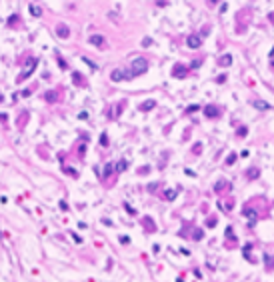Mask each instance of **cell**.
<instances>
[{
	"label": "cell",
	"mask_w": 274,
	"mask_h": 282,
	"mask_svg": "<svg viewBox=\"0 0 274 282\" xmlns=\"http://www.w3.org/2000/svg\"><path fill=\"white\" fill-rule=\"evenodd\" d=\"M146 70H148L146 58H134L132 64H130V72H132V76H140V74H144Z\"/></svg>",
	"instance_id": "cell-1"
},
{
	"label": "cell",
	"mask_w": 274,
	"mask_h": 282,
	"mask_svg": "<svg viewBox=\"0 0 274 282\" xmlns=\"http://www.w3.org/2000/svg\"><path fill=\"white\" fill-rule=\"evenodd\" d=\"M204 114H206V118H218V116H220V108L214 106V104H208V106L204 108Z\"/></svg>",
	"instance_id": "cell-2"
},
{
	"label": "cell",
	"mask_w": 274,
	"mask_h": 282,
	"mask_svg": "<svg viewBox=\"0 0 274 282\" xmlns=\"http://www.w3.org/2000/svg\"><path fill=\"white\" fill-rule=\"evenodd\" d=\"M186 72H188V68L182 66V64H176V66L172 68V76H174V78H184Z\"/></svg>",
	"instance_id": "cell-3"
},
{
	"label": "cell",
	"mask_w": 274,
	"mask_h": 282,
	"mask_svg": "<svg viewBox=\"0 0 274 282\" xmlns=\"http://www.w3.org/2000/svg\"><path fill=\"white\" fill-rule=\"evenodd\" d=\"M186 44H188V46H190V48H200L202 40H200V36H196V34H192V36H188Z\"/></svg>",
	"instance_id": "cell-4"
},
{
	"label": "cell",
	"mask_w": 274,
	"mask_h": 282,
	"mask_svg": "<svg viewBox=\"0 0 274 282\" xmlns=\"http://www.w3.org/2000/svg\"><path fill=\"white\" fill-rule=\"evenodd\" d=\"M110 78H112V82H120V80H124V78H128V74L124 72V70H114V72L110 74Z\"/></svg>",
	"instance_id": "cell-5"
},
{
	"label": "cell",
	"mask_w": 274,
	"mask_h": 282,
	"mask_svg": "<svg viewBox=\"0 0 274 282\" xmlns=\"http://www.w3.org/2000/svg\"><path fill=\"white\" fill-rule=\"evenodd\" d=\"M90 44H94V46H104V36H100V34L90 36Z\"/></svg>",
	"instance_id": "cell-6"
},
{
	"label": "cell",
	"mask_w": 274,
	"mask_h": 282,
	"mask_svg": "<svg viewBox=\"0 0 274 282\" xmlns=\"http://www.w3.org/2000/svg\"><path fill=\"white\" fill-rule=\"evenodd\" d=\"M218 64H220V66H230V64H232V58H230V54H224L222 58H218Z\"/></svg>",
	"instance_id": "cell-7"
},
{
	"label": "cell",
	"mask_w": 274,
	"mask_h": 282,
	"mask_svg": "<svg viewBox=\"0 0 274 282\" xmlns=\"http://www.w3.org/2000/svg\"><path fill=\"white\" fill-rule=\"evenodd\" d=\"M56 32H58V36H60V38H68L70 30H68V26H58V28H56Z\"/></svg>",
	"instance_id": "cell-8"
},
{
	"label": "cell",
	"mask_w": 274,
	"mask_h": 282,
	"mask_svg": "<svg viewBox=\"0 0 274 282\" xmlns=\"http://www.w3.org/2000/svg\"><path fill=\"white\" fill-rule=\"evenodd\" d=\"M154 106H156V102L154 100H146V102H142L140 104V110H152Z\"/></svg>",
	"instance_id": "cell-9"
},
{
	"label": "cell",
	"mask_w": 274,
	"mask_h": 282,
	"mask_svg": "<svg viewBox=\"0 0 274 282\" xmlns=\"http://www.w3.org/2000/svg\"><path fill=\"white\" fill-rule=\"evenodd\" d=\"M258 176H260V170H258V168H250V170H248V178H250V180H254V178H258Z\"/></svg>",
	"instance_id": "cell-10"
},
{
	"label": "cell",
	"mask_w": 274,
	"mask_h": 282,
	"mask_svg": "<svg viewBox=\"0 0 274 282\" xmlns=\"http://www.w3.org/2000/svg\"><path fill=\"white\" fill-rule=\"evenodd\" d=\"M264 260H266V268L270 270V268H274V258L270 254H264Z\"/></svg>",
	"instance_id": "cell-11"
},
{
	"label": "cell",
	"mask_w": 274,
	"mask_h": 282,
	"mask_svg": "<svg viewBox=\"0 0 274 282\" xmlns=\"http://www.w3.org/2000/svg\"><path fill=\"white\" fill-rule=\"evenodd\" d=\"M254 106H256V108H260V110H268V108H270L264 100H256V102H254Z\"/></svg>",
	"instance_id": "cell-12"
},
{
	"label": "cell",
	"mask_w": 274,
	"mask_h": 282,
	"mask_svg": "<svg viewBox=\"0 0 274 282\" xmlns=\"http://www.w3.org/2000/svg\"><path fill=\"white\" fill-rule=\"evenodd\" d=\"M164 198H166V200L176 198V190H164Z\"/></svg>",
	"instance_id": "cell-13"
},
{
	"label": "cell",
	"mask_w": 274,
	"mask_h": 282,
	"mask_svg": "<svg viewBox=\"0 0 274 282\" xmlns=\"http://www.w3.org/2000/svg\"><path fill=\"white\" fill-rule=\"evenodd\" d=\"M30 14H34V16H40L42 14V10H40V6H36V4H30Z\"/></svg>",
	"instance_id": "cell-14"
},
{
	"label": "cell",
	"mask_w": 274,
	"mask_h": 282,
	"mask_svg": "<svg viewBox=\"0 0 274 282\" xmlns=\"http://www.w3.org/2000/svg\"><path fill=\"white\" fill-rule=\"evenodd\" d=\"M126 166H128V162L124 160V158H122V160L118 162V164H116V170H120V172H122V170H126Z\"/></svg>",
	"instance_id": "cell-15"
},
{
	"label": "cell",
	"mask_w": 274,
	"mask_h": 282,
	"mask_svg": "<svg viewBox=\"0 0 274 282\" xmlns=\"http://www.w3.org/2000/svg\"><path fill=\"white\" fill-rule=\"evenodd\" d=\"M244 214H246L248 218H256V212H254L252 208H246V210H244Z\"/></svg>",
	"instance_id": "cell-16"
},
{
	"label": "cell",
	"mask_w": 274,
	"mask_h": 282,
	"mask_svg": "<svg viewBox=\"0 0 274 282\" xmlns=\"http://www.w3.org/2000/svg\"><path fill=\"white\" fill-rule=\"evenodd\" d=\"M56 96H58L56 92H50V94H46V100L48 102H54V100H56Z\"/></svg>",
	"instance_id": "cell-17"
},
{
	"label": "cell",
	"mask_w": 274,
	"mask_h": 282,
	"mask_svg": "<svg viewBox=\"0 0 274 282\" xmlns=\"http://www.w3.org/2000/svg\"><path fill=\"white\" fill-rule=\"evenodd\" d=\"M144 222H146V226L150 228V232H154V222L150 220V218H144Z\"/></svg>",
	"instance_id": "cell-18"
},
{
	"label": "cell",
	"mask_w": 274,
	"mask_h": 282,
	"mask_svg": "<svg viewBox=\"0 0 274 282\" xmlns=\"http://www.w3.org/2000/svg\"><path fill=\"white\" fill-rule=\"evenodd\" d=\"M222 188H228V182L224 180V182H218V184H216V190H222Z\"/></svg>",
	"instance_id": "cell-19"
},
{
	"label": "cell",
	"mask_w": 274,
	"mask_h": 282,
	"mask_svg": "<svg viewBox=\"0 0 274 282\" xmlns=\"http://www.w3.org/2000/svg\"><path fill=\"white\" fill-rule=\"evenodd\" d=\"M234 160H236V154L232 152V154H230V156L226 158V164H234Z\"/></svg>",
	"instance_id": "cell-20"
},
{
	"label": "cell",
	"mask_w": 274,
	"mask_h": 282,
	"mask_svg": "<svg viewBox=\"0 0 274 282\" xmlns=\"http://www.w3.org/2000/svg\"><path fill=\"white\" fill-rule=\"evenodd\" d=\"M112 168H114L112 164H106V170H104V178H106V176L110 174V172H112Z\"/></svg>",
	"instance_id": "cell-21"
},
{
	"label": "cell",
	"mask_w": 274,
	"mask_h": 282,
	"mask_svg": "<svg viewBox=\"0 0 274 282\" xmlns=\"http://www.w3.org/2000/svg\"><path fill=\"white\" fill-rule=\"evenodd\" d=\"M74 82H76V84H78V82H80V84H84V80H82V76H78V74H74Z\"/></svg>",
	"instance_id": "cell-22"
},
{
	"label": "cell",
	"mask_w": 274,
	"mask_h": 282,
	"mask_svg": "<svg viewBox=\"0 0 274 282\" xmlns=\"http://www.w3.org/2000/svg\"><path fill=\"white\" fill-rule=\"evenodd\" d=\"M248 130H246V126H242V128H238V136H244Z\"/></svg>",
	"instance_id": "cell-23"
},
{
	"label": "cell",
	"mask_w": 274,
	"mask_h": 282,
	"mask_svg": "<svg viewBox=\"0 0 274 282\" xmlns=\"http://www.w3.org/2000/svg\"><path fill=\"white\" fill-rule=\"evenodd\" d=\"M100 142H102V144H104V146H106V144H108V138H106V134H102V138H100Z\"/></svg>",
	"instance_id": "cell-24"
},
{
	"label": "cell",
	"mask_w": 274,
	"mask_h": 282,
	"mask_svg": "<svg viewBox=\"0 0 274 282\" xmlns=\"http://www.w3.org/2000/svg\"><path fill=\"white\" fill-rule=\"evenodd\" d=\"M142 46H150V38H144V40H142Z\"/></svg>",
	"instance_id": "cell-25"
},
{
	"label": "cell",
	"mask_w": 274,
	"mask_h": 282,
	"mask_svg": "<svg viewBox=\"0 0 274 282\" xmlns=\"http://www.w3.org/2000/svg\"><path fill=\"white\" fill-rule=\"evenodd\" d=\"M270 64L274 66V48H272V52H270Z\"/></svg>",
	"instance_id": "cell-26"
}]
</instances>
